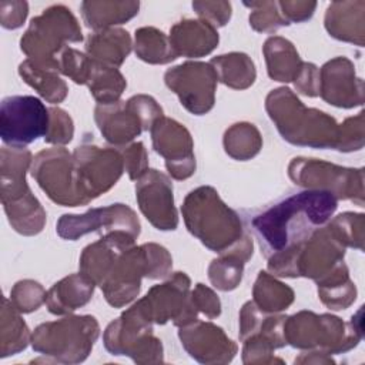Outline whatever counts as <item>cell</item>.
Masks as SVG:
<instances>
[{"label": "cell", "instance_id": "7", "mask_svg": "<svg viewBox=\"0 0 365 365\" xmlns=\"http://www.w3.org/2000/svg\"><path fill=\"white\" fill-rule=\"evenodd\" d=\"M50 111L34 96H10L0 104V137L6 145L24 147L46 137Z\"/></svg>", "mask_w": 365, "mask_h": 365}, {"label": "cell", "instance_id": "3", "mask_svg": "<svg viewBox=\"0 0 365 365\" xmlns=\"http://www.w3.org/2000/svg\"><path fill=\"white\" fill-rule=\"evenodd\" d=\"M267 110L282 138L295 145L332 147L324 134H331L336 123L325 113L307 108L289 88H277L267 97Z\"/></svg>", "mask_w": 365, "mask_h": 365}, {"label": "cell", "instance_id": "23", "mask_svg": "<svg viewBox=\"0 0 365 365\" xmlns=\"http://www.w3.org/2000/svg\"><path fill=\"white\" fill-rule=\"evenodd\" d=\"M220 81L232 88H247L255 80L254 63L244 53L218 56L210 63Z\"/></svg>", "mask_w": 365, "mask_h": 365}, {"label": "cell", "instance_id": "27", "mask_svg": "<svg viewBox=\"0 0 365 365\" xmlns=\"http://www.w3.org/2000/svg\"><path fill=\"white\" fill-rule=\"evenodd\" d=\"M254 297L262 312H277L291 305L294 291L287 284L275 281L267 272L261 271L254 287Z\"/></svg>", "mask_w": 365, "mask_h": 365}, {"label": "cell", "instance_id": "21", "mask_svg": "<svg viewBox=\"0 0 365 365\" xmlns=\"http://www.w3.org/2000/svg\"><path fill=\"white\" fill-rule=\"evenodd\" d=\"M138 1H84L81 14L87 27L104 30L130 20L138 13Z\"/></svg>", "mask_w": 365, "mask_h": 365}, {"label": "cell", "instance_id": "26", "mask_svg": "<svg viewBox=\"0 0 365 365\" xmlns=\"http://www.w3.org/2000/svg\"><path fill=\"white\" fill-rule=\"evenodd\" d=\"M87 84L100 104L115 103L127 83L115 67H108L93 60Z\"/></svg>", "mask_w": 365, "mask_h": 365}, {"label": "cell", "instance_id": "1", "mask_svg": "<svg viewBox=\"0 0 365 365\" xmlns=\"http://www.w3.org/2000/svg\"><path fill=\"white\" fill-rule=\"evenodd\" d=\"M336 204L332 192L307 188L288 192L258 210L244 211L272 274L294 277L298 250L329 221Z\"/></svg>", "mask_w": 365, "mask_h": 365}, {"label": "cell", "instance_id": "32", "mask_svg": "<svg viewBox=\"0 0 365 365\" xmlns=\"http://www.w3.org/2000/svg\"><path fill=\"white\" fill-rule=\"evenodd\" d=\"M257 7L261 10H254L250 14V24L258 31H275L282 26H288L287 20L281 16V10L278 11V3L272 1H262L255 3Z\"/></svg>", "mask_w": 365, "mask_h": 365}, {"label": "cell", "instance_id": "38", "mask_svg": "<svg viewBox=\"0 0 365 365\" xmlns=\"http://www.w3.org/2000/svg\"><path fill=\"white\" fill-rule=\"evenodd\" d=\"M318 70L311 63H304L298 76L295 77V87L305 96L315 97L318 96L319 90V77Z\"/></svg>", "mask_w": 365, "mask_h": 365}, {"label": "cell", "instance_id": "29", "mask_svg": "<svg viewBox=\"0 0 365 365\" xmlns=\"http://www.w3.org/2000/svg\"><path fill=\"white\" fill-rule=\"evenodd\" d=\"M224 147L227 154L237 160H248L261 148V137L258 130L248 123L234 124L224 135Z\"/></svg>", "mask_w": 365, "mask_h": 365}, {"label": "cell", "instance_id": "36", "mask_svg": "<svg viewBox=\"0 0 365 365\" xmlns=\"http://www.w3.org/2000/svg\"><path fill=\"white\" fill-rule=\"evenodd\" d=\"M191 301L197 311L204 312L208 318H215L221 312V304L218 297L205 285L197 284L191 294Z\"/></svg>", "mask_w": 365, "mask_h": 365}, {"label": "cell", "instance_id": "37", "mask_svg": "<svg viewBox=\"0 0 365 365\" xmlns=\"http://www.w3.org/2000/svg\"><path fill=\"white\" fill-rule=\"evenodd\" d=\"M124 158V165L131 180L140 178L147 171V155L143 143H134L127 147Z\"/></svg>", "mask_w": 365, "mask_h": 365}, {"label": "cell", "instance_id": "10", "mask_svg": "<svg viewBox=\"0 0 365 365\" xmlns=\"http://www.w3.org/2000/svg\"><path fill=\"white\" fill-rule=\"evenodd\" d=\"M31 174L54 202L66 207L87 204L77 188L74 164L67 150L50 148L40 151L33 160Z\"/></svg>", "mask_w": 365, "mask_h": 365}, {"label": "cell", "instance_id": "31", "mask_svg": "<svg viewBox=\"0 0 365 365\" xmlns=\"http://www.w3.org/2000/svg\"><path fill=\"white\" fill-rule=\"evenodd\" d=\"M46 291L44 288L31 279L19 281L11 292L10 301L20 312H33L38 309V307L46 302Z\"/></svg>", "mask_w": 365, "mask_h": 365}, {"label": "cell", "instance_id": "11", "mask_svg": "<svg viewBox=\"0 0 365 365\" xmlns=\"http://www.w3.org/2000/svg\"><path fill=\"white\" fill-rule=\"evenodd\" d=\"M164 80L192 114L201 115L212 108L218 77L211 64L187 61L167 70Z\"/></svg>", "mask_w": 365, "mask_h": 365}, {"label": "cell", "instance_id": "24", "mask_svg": "<svg viewBox=\"0 0 365 365\" xmlns=\"http://www.w3.org/2000/svg\"><path fill=\"white\" fill-rule=\"evenodd\" d=\"M19 74L37 93L50 103H60L67 94L66 83L57 77L54 70L43 68L31 60H26L19 66Z\"/></svg>", "mask_w": 365, "mask_h": 365}, {"label": "cell", "instance_id": "18", "mask_svg": "<svg viewBox=\"0 0 365 365\" xmlns=\"http://www.w3.org/2000/svg\"><path fill=\"white\" fill-rule=\"evenodd\" d=\"M94 282L84 274H73L54 284L47 295L46 304L51 314H67L87 304L93 295Z\"/></svg>", "mask_w": 365, "mask_h": 365}, {"label": "cell", "instance_id": "30", "mask_svg": "<svg viewBox=\"0 0 365 365\" xmlns=\"http://www.w3.org/2000/svg\"><path fill=\"white\" fill-rule=\"evenodd\" d=\"M244 261L237 257L225 255L221 259H214L208 268V277L214 287L221 291L234 289L242 277Z\"/></svg>", "mask_w": 365, "mask_h": 365}, {"label": "cell", "instance_id": "20", "mask_svg": "<svg viewBox=\"0 0 365 365\" xmlns=\"http://www.w3.org/2000/svg\"><path fill=\"white\" fill-rule=\"evenodd\" d=\"M268 76L277 81H292L301 70V60L294 46L282 37H269L264 44Z\"/></svg>", "mask_w": 365, "mask_h": 365}, {"label": "cell", "instance_id": "16", "mask_svg": "<svg viewBox=\"0 0 365 365\" xmlns=\"http://www.w3.org/2000/svg\"><path fill=\"white\" fill-rule=\"evenodd\" d=\"M218 43L215 27L204 20H181L170 31V44L175 56L200 57L214 50Z\"/></svg>", "mask_w": 365, "mask_h": 365}, {"label": "cell", "instance_id": "22", "mask_svg": "<svg viewBox=\"0 0 365 365\" xmlns=\"http://www.w3.org/2000/svg\"><path fill=\"white\" fill-rule=\"evenodd\" d=\"M3 208L10 225L19 234L36 235L44 227L46 212L31 192L16 201L3 204Z\"/></svg>", "mask_w": 365, "mask_h": 365}, {"label": "cell", "instance_id": "9", "mask_svg": "<svg viewBox=\"0 0 365 365\" xmlns=\"http://www.w3.org/2000/svg\"><path fill=\"white\" fill-rule=\"evenodd\" d=\"M73 164L77 188L88 202L117 182L123 173L124 160L118 151L81 145L74 151Z\"/></svg>", "mask_w": 365, "mask_h": 365}, {"label": "cell", "instance_id": "12", "mask_svg": "<svg viewBox=\"0 0 365 365\" xmlns=\"http://www.w3.org/2000/svg\"><path fill=\"white\" fill-rule=\"evenodd\" d=\"M111 231H124L134 238L140 234V221L135 212L124 204H111L104 208H93L81 215L64 214L57 222V234L74 241L78 237L100 228Z\"/></svg>", "mask_w": 365, "mask_h": 365}, {"label": "cell", "instance_id": "6", "mask_svg": "<svg viewBox=\"0 0 365 365\" xmlns=\"http://www.w3.org/2000/svg\"><path fill=\"white\" fill-rule=\"evenodd\" d=\"M94 117L106 140L121 145L131 141L143 130L151 128L154 121L163 117V110L153 97L134 96L127 103L98 104Z\"/></svg>", "mask_w": 365, "mask_h": 365}, {"label": "cell", "instance_id": "19", "mask_svg": "<svg viewBox=\"0 0 365 365\" xmlns=\"http://www.w3.org/2000/svg\"><path fill=\"white\" fill-rule=\"evenodd\" d=\"M86 50L91 60L108 67H117L130 54L131 38L121 29L101 30L88 36Z\"/></svg>", "mask_w": 365, "mask_h": 365}, {"label": "cell", "instance_id": "28", "mask_svg": "<svg viewBox=\"0 0 365 365\" xmlns=\"http://www.w3.org/2000/svg\"><path fill=\"white\" fill-rule=\"evenodd\" d=\"M135 54L153 64H164L177 58L164 33L153 27H143L135 31Z\"/></svg>", "mask_w": 365, "mask_h": 365}, {"label": "cell", "instance_id": "2", "mask_svg": "<svg viewBox=\"0 0 365 365\" xmlns=\"http://www.w3.org/2000/svg\"><path fill=\"white\" fill-rule=\"evenodd\" d=\"M188 231L207 248L222 255L247 261L252 255V241L245 234L240 215L228 208L211 187L191 191L182 205Z\"/></svg>", "mask_w": 365, "mask_h": 365}, {"label": "cell", "instance_id": "33", "mask_svg": "<svg viewBox=\"0 0 365 365\" xmlns=\"http://www.w3.org/2000/svg\"><path fill=\"white\" fill-rule=\"evenodd\" d=\"M48 111H50V127H48L47 135L44 137V141L50 144L70 143L74 131L70 115L58 107L57 108L51 107L48 108Z\"/></svg>", "mask_w": 365, "mask_h": 365}, {"label": "cell", "instance_id": "17", "mask_svg": "<svg viewBox=\"0 0 365 365\" xmlns=\"http://www.w3.org/2000/svg\"><path fill=\"white\" fill-rule=\"evenodd\" d=\"M31 161V153L26 147H1V204L16 201L30 191L26 182V171Z\"/></svg>", "mask_w": 365, "mask_h": 365}, {"label": "cell", "instance_id": "35", "mask_svg": "<svg viewBox=\"0 0 365 365\" xmlns=\"http://www.w3.org/2000/svg\"><path fill=\"white\" fill-rule=\"evenodd\" d=\"M27 11L26 1H0V24L9 30L19 29L26 20Z\"/></svg>", "mask_w": 365, "mask_h": 365}, {"label": "cell", "instance_id": "34", "mask_svg": "<svg viewBox=\"0 0 365 365\" xmlns=\"http://www.w3.org/2000/svg\"><path fill=\"white\" fill-rule=\"evenodd\" d=\"M192 9L212 27L224 26L231 16V4L225 1H194Z\"/></svg>", "mask_w": 365, "mask_h": 365}, {"label": "cell", "instance_id": "4", "mask_svg": "<svg viewBox=\"0 0 365 365\" xmlns=\"http://www.w3.org/2000/svg\"><path fill=\"white\" fill-rule=\"evenodd\" d=\"M81 40V30L70 10L64 6H51L41 16L31 19L20 47L34 64L57 71V58L67 47L64 41Z\"/></svg>", "mask_w": 365, "mask_h": 365}, {"label": "cell", "instance_id": "8", "mask_svg": "<svg viewBox=\"0 0 365 365\" xmlns=\"http://www.w3.org/2000/svg\"><path fill=\"white\" fill-rule=\"evenodd\" d=\"M188 291L190 278L184 272H175L167 282L153 287L134 305L150 322L165 324L173 319L175 325L184 327L197 319V309Z\"/></svg>", "mask_w": 365, "mask_h": 365}, {"label": "cell", "instance_id": "25", "mask_svg": "<svg viewBox=\"0 0 365 365\" xmlns=\"http://www.w3.org/2000/svg\"><path fill=\"white\" fill-rule=\"evenodd\" d=\"M19 309L7 298H3L1 308V358L14 355L27 346L30 332L19 315Z\"/></svg>", "mask_w": 365, "mask_h": 365}, {"label": "cell", "instance_id": "14", "mask_svg": "<svg viewBox=\"0 0 365 365\" xmlns=\"http://www.w3.org/2000/svg\"><path fill=\"white\" fill-rule=\"evenodd\" d=\"M141 212L157 230H175L178 215L170 180L157 170H147L135 184Z\"/></svg>", "mask_w": 365, "mask_h": 365}, {"label": "cell", "instance_id": "15", "mask_svg": "<svg viewBox=\"0 0 365 365\" xmlns=\"http://www.w3.org/2000/svg\"><path fill=\"white\" fill-rule=\"evenodd\" d=\"M178 335L188 354L200 362H230L237 352V345L210 322L187 324Z\"/></svg>", "mask_w": 365, "mask_h": 365}, {"label": "cell", "instance_id": "13", "mask_svg": "<svg viewBox=\"0 0 365 365\" xmlns=\"http://www.w3.org/2000/svg\"><path fill=\"white\" fill-rule=\"evenodd\" d=\"M151 137L154 150L165 158L167 170L174 178L184 180L192 175L195 158L192 140L185 127L174 120L160 117L151 125Z\"/></svg>", "mask_w": 365, "mask_h": 365}, {"label": "cell", "instance_id": "5", "mask_svg": "<svg viewBox=\"0 0 365 365\" xmlns=\"http://www.w3.org/2000/svg\"><path fill=\"white\" fill-rule=\"evenodd\" d=\"M98 336L94 317H67L38 325L31 335L33 349L60 362H81Z\"/></svg>", "mask_w": 365, "mask_h": 365}]
</instances>
